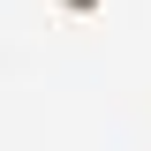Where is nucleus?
I'll list each match as a JSON object with an SVG mask.
<instances>
[]
</instances>
